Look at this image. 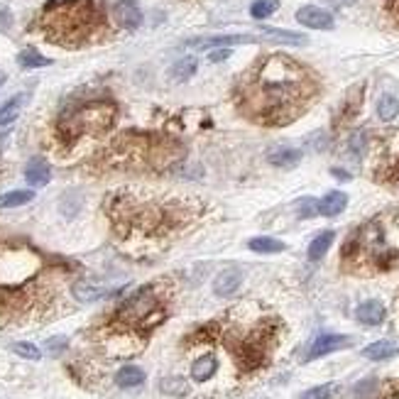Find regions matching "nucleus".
<instances>
[{
	"label": "nucleus",
	"instance_id": "1",
	"mask_svg": "<svg viewBox=\"0 0 399 399\" xmlns=\"http://www.w3.org/2000/svg\"><path fill=\"white\" fill-rule=\"evenodd\" d=\"M319 94L312 69L287 54L262 57L235 88L238 105L262 125H287L296 120Z\"/></svg>",
	"mask_w": 399,
	"mask_h": 399
},
{
	"label": "nucleus",
	"instance_id": "2",
	"mask_svg": "<svg viewBox=\"0 0 399 399\" xmlns=\"http://www.w3.org/2000/svg\"><path fill=\"white\" fill-rule=\"evenodd\" d=\"M394 235H399V211L373 218L343 245V262L358 272L389 270L399 260V240Z\"/></svg>",
	"mask_w": 399,
	"mask_h": 399
},
{
	"label": "nucleus",
	"instance_id": "3",
	"mask_svg": "<svg viewBox=\"0 0 399 399\" xmlns=\"http://www.w3.org/2000/svg\"><path fill=\"white\" fill-rule=\"evenodd\" d=\"M94 6L91 0H67L59 6L49 8L42 15V27L49 40L62 42V44H76L94 27Z\"/></svg>",
	"mask_w": 399,
	"mask_h": 399
},
{
	"label": "nucleus",
	"instance_id": "4",
	"mask_svg": "<svg viewBox=\"0 0 399 399\" xmlns=\"http://www.w3.org/2000/svg\"><path fill=\"white\" fill-rule=\"evenodd\" d=\"M115 120V105L108 101H94L81 108L69 110L59 123V135L64 142H76L81 135H101L113 125Z\"/></svg>",
	"mask_w": 399,
	"mask_h": 399
},
{
	"label": "nucleus",
	"instance_id": "5",
	"mask_svg": "<svg viewBox=\"0 0 399 399\" xmlns=\"http://www.w3.org/2000/svg\"><path fill=\"white\" fill-rule=\"evenodd\" d=\"M42 270V257L30 248L0 245V289H20Z\"/></svg>",
	"mask_w": 399,
	"mask_h": 399
},
{
	"label": "nucleus",
	"instance_id": "6",
	"mask_svg": "<svg viewBox=\"0 0 399 399\" xmlns=\"http://www.w3.org/2000/svg\"><path fill=\"white\" fill-rule=\"evenodd\" d=\"M157 312H160V301H157L155 289L142 287V289H137L135 294L128 296V299L120 304L118 321L125 323V326H147L150 316Z\"/></svg>",
	"mask_w": 399,
	"mask_h": 399
},
{
	"label": "nucleus",
	"instance_id": "7",
	"mask_svg": "<svg viewBox=\"0 0 399 399\" xmlns=\"http://www.w3.org/2000/svg\"><path fill=\"white\" fill-rule=\"evenodd\" d=\"M350 343H353V338H348V336L323 333V336H319L316 341L312 343V348H309V353H306V360L323 358V355H328V353H336V350H341V348H348Z\"/></svg>",
	"mask_w": 399,
	"mask_h": 399
},
{
	"label": "nucleus",
	"instance_id": "8",
	"mask_svg": "<svg viewBox=\"0 0 399 399\" xmlns=\"http://www.w3.org/2000/svg\"><path fill=\"white\" fill-rule=\"evenodd\" d=\"M255 37L250 35H216V37H196L189 40V49H216V47H233V44H250Z\"/></svg>",
	"mask_w": 399,
	"mask_h": 399
},
{
	"label": "nucleus",
	"instance_id": "9",
	"mask_svg": "<svg viewBox=\"0 0 399 399\" xmlns=\"http://www.w3.org/2000/svg\"><path fill=\"white\" fill-rule=\"evenodd\" d=\"M113 20L123 30H137L142 25V10L133 0H118L113 6Z\"/></svg>",
	"mask_w": 399,
	"mask_h": 399
},
{
	"label": "nucleus",
	"instance_id": "10",
	"mask_svg": "<svg viewBox=\"0 0 399 399\" xmlns=\"http://www.w3.org/2000/svg\"><path fill=\"white\" fill-rule=\"evenodd\" d=\"M296 20L299 25L304 27H312V30H331L333 27V15L326 12L323 8H316V6H306L296 12Z\"/></svg>",
	"mask_w": 399,
	"mask_h": 399
},
{
	"label": "nucleus",
	"instance_id": "11",
	"mask_svg": "<svg viewBox=\"0 0 399 399\" xmlns=\"http://www.w3.org/2000/svg\"><path fill=\"white\" fill-rule=\"evenodd\" d=\"M105 346H108L110 355H135V353L140 350L142 343L135 341L130 331H113L108 336V343H105Z\"/></svg>",
	"mask_w": 399,
	"mask_h": 399
},
{
	"label": "nucleus",
	"instance_id": "12",
	"mask_svg": "<svg viewBox=\"0 0 399 399\" xmlns=\"http://www.w3.org/2000/svg\"><path fill=\"white\" fill-rule=\"evenodd\" d=\"M377 179L387 184H399V150H382L377 162Z\"/></svg>",
	"mask_w": 399,
	"mask_h": 399
},
{
	"label": "nucleus",
	"instance_id": "13",
	"mask_svg": "<svg viewBox=\"0 0 399 399\" xmlns=\"http://www.w3.org/2000/svg\"><path fill=\"white\" fill-rule=\"evenodd\" d=\"M240 285H243V272L235 270V267H228V270H223L216 277V282H213V291H216L218 296H230V294L238 291Z\"/></svg>",
	"mask_w": 399,
	"mask_h": 399
},
{
	"label": "nucleus",
	"instance_id": "14",
	"mask_svg": "<svg viewBox=\"0 0 399 399\" xmlns=\"http://www.w3.org/2000/svg\"><path fill=\"white\" fill-rule=\"evenodd\" d=\"M25 179L30 187H44V184L52 179V169H49V164L44 160L35 157V160H30V164H27Z\"/></svg>",
	"mask_w": 399,
	"mask_h": 399
},
{
	"label": "nucleus",
	"instance_id": "15",
	"mask_svg": "<svg viewBox=\"0 0 399 399\" xmlns=\"http://www.w3.org/2000/svg\"><path fill=\"white\" fill-rule=\"evenodd\" d=\"M384 306L380 304V301H365V304L358 306V312H355V319H358L360 323H365V326H380V323L384 321Z\"/></svg>",
	"mask_w": 399,
	"mask_h": 399
},
{
	"label": "nucleus",
	"instance_id": "16",
	"mask_svg": "<svg viewBox=\"0 0 399 399\" xmlns=\"http://www.w3.org/2000/svg\"><path fill=\"white\" fill-rule=\"evenodd\" d=\"M105 287H101L99 282H94V280H78L76 285L71 287V294L76 296L78 301H99L101 296H105Z\"/></svg>",
	"mask_w": 399,
	"mask_h": 399
},
{
	"label": "nucleus",
	"instance_id": "17",
	"mask_svg": "<svg viewBox=\"0 0 399 399\" xmlns=\"http://www.w3.org/2000/svg\"><path fill=\"white\" fill-rule=\"evenodd\" d=\"M348 206V196L343 192H328L326 196L319 201V213L321 216H338V213H343V208Z\"/></svg>",
	"mask_w": 399,
	"mask_h": 399
},
{
	"label": "nucleus",
	"instance_id": "18",
	"mask_svg": "<svg viewBox=\"0 0 399 399\" xmlns=\"http://www.w3.org/2000/svg\"><path fill=\"white\" fill-rule=\"evenodd\" d=\"M216 370H218L216 355L206 353V355H201V358L192 365V377L196 380V382H206V380H211L213 375H216Z\"/></svg>",
	"mask_w": 399,
	"mask_h": 399
},
{
	"label": "nucleus",
	"instance_id": "19",
	"mask_svg": "<svg viewBox=\"0 0 399 399\" xmlns=\"http://www.w3.org/2000/svg\"><path fill=\"white\" fill-rule=\"evenodd\" d=\"M267 162L280 169H291L301 162V152L299 150H289V147H280V150H272L267 155Z\"/></svg>",
	"mask_w": 399,
	"mask_h": 399
},
{
	"label": "nucleus",
	"instance_id": "20",
	"mask_svg": "<svg viewBox=\"0 0 399 399\" xmlns=\"http://www.w3.org/2000/svg\"><path fill=\"white\" fill-rule=\"evenodd\" d=\"M145 382V373L135 365H125L115 373V384L123 389H130V387H140Z\"/></svg>",
	"mask_w": 399,
	"mask_h": 399
},
{
	"label": "nucleus",
	"instance_id": "21",
	"mask_svg": "<svg viewBox=\"0 0 399 399\" xmlns=\"http://www.w3.org/2000/svg\"><path fill=\"white\" fill-rule=\"evenodd\" d=\"M360 103H363V86L353 88L350 94H348L346 103H343V108H341V115L336 118V125L348 123V120H350L353 115H355V113L360 110Z\"/></svg>",
	"mask_w": 399,
	"mask_h": 399
},
{
	"label": "nucleus",
	"instance_id": "22",
	"mask_svg": "<svg viewBox=\"0 0 399 399\" xmlns=\"http://www.w3.org/2000/svg\"><path fill=\"white\" fill-rule=\"evenodd\" d=\"M397 353H399V343L377 341V343H373V346L365 348L363 355L368 360H387V358H392V355H397Z\"/></svg>",
	"mask_w": 399,
	"mask_h": 399
},
{
	"label": "nucleus",
	"instance_id": "23",
	"mask_svg": "<svg viewBox=\"0 0 399 399\" xmlns=\"http://www.w3.org/2000/svg\"><path fill=\"white\" fill-rule=\"evenodd\" d=\"M368 147H370V133L368 130H355L350 135V140H348V155L353 160H363Z\"/></svg>",
	"mask_w": 399,
	"mask_h": 399
},
{
	"label": "nucleus",
	"instance_id": "24",
	"mask_svg": "<svg viewBox=\"0 0 399 399\" xmlns=\"http://www.w3.org/2000/svg\"><path fill=\"white\" fill-rule=\"evenodd\" d=\"M333 238H336V233H333V230H323V233H319L316 238L312 240V245H309V260L319 262V260L328 253V248L333 245Z\"/></svg>",
	"mask_w": 399,
	"mask_h": 399
},
{
	"label": "nucleus",
	"instance_id": "25",
	"mask_svg": "<svg viewBox=\"0 0 399 399\" xmlns=\"http://www.w3.org/2000/svg\"><path fill=\"white\" fill-rule=\"evenodd\" d=\"M196 74V59L194 57H187V59H179L174 67L169 69V78L174 83H184Z\"/></svg>",
	"mask_w": 399,
	"mask_h": 399
},
{
	"label": "nucleus",
	"instance_id": "26",
	"mask_svg": "<svg viewBox=\"0 0 399 399\" xmlns=\"http://www.w3.org/2000/svg\"><path fill=\"white\" fill-rule=\"evenodd\" d=\"M160 389L169 397H187L189 394V382L184 377H164L160 382Z\"/></svg>",
	"mask_w": 399,
	"mask_h": 399
},
{
	"label": "nucleus",
	"instance_id": "27",
	"mask_svg": "<svg viewBox=\"0 0 399 399\" xmlns=\"http://www.w3.org/2000/svg\"><path fill=\"white\" fill-rule=\"evenodd\" d=\"M248 248L255 250V253L272 255V253H282V250H285V243H282V240H275V238H253L248 243Z\"/></svg>",
	"mask_w": 399,
	"mask_h": 399
},
{
	"label": "nucleus",
	"instance_id": "28",
	"mask_svg": "<svg viewBox=\"0 0 399 399\" xmlns=\"http://www.w3.org/2000/svg\"><path fill=\"white\" fill-rule=\"evenodd\" d=\"M32 198H35V194L32 192H8L0 196V208H17V206H25V203H30Z\"/></svg>",
	"mask_w": 399,
	"mask_h": 399
},
{
	"label": "nucleus",
	"instance_id": "29",
	"mask_svg": "<svg viewBox=\"0 0 399 399\" xmlns=\"http://www.w3.org/2000/svg\"><path fill=\"white\" fill-rule=\"evenodd\" d=\"M17 64H20L22 69H40V67H49V59L42 57L40 52H35V49H25V52L17 54Z\"/></svg>",
	"mask_w": 399,
	"mask_h": 399
},
{
	"label": "nucleus",
	"instance_id": "30",
	"mask_svg": "<svg viewBox=\"0 0 399 399\" xmlns=\"http://www.w3.org/2000/svg\"><path fill=\"white\" fill-rule=\"evenodd\" d=\"M377 115H380V120H384V123L394 120L399 115V101L394 99V96H382L377 103Z\"/></svg>",
	"mask_w": 399,
	"mask_h": 399
},
{
	"label": "nucleus",
	"instance_id": "31",
	"mask_svg": "<svg viewBox=\"0 0 399 399\" xmlns=\"http://www.w3.org/2000/svg\"><path fill=\"white\" fill-rule=\"evenodd\" d=\"M262 37L272 42H285V44H306L304 35H294V32H285V30H262Z\"/></svg>",
	"mask_w": 399,
	"mask_h": 399
},
{
	"label": "nucleus",
	"instance_id": "32",
	"mask_svg": "<svg viewBox=\"0 0 399 399\" xmlns=\"http://www.w3.org/2000/svg\"><path fill=\"white\" fill-rule=\"evenodd\" d=\"M20 108H22V96H15L12 101H8V103L0 108V125L15 123L17 115H20Z\"/></svg>",
	"mask_w": 399,
	"mask_h": 399
},
{
	"label": "nucleus",
	"instance_id": "33",
	"mask_svg": "<svg viewBox=\"0 0 399 399\" xmlns=\"http://www.w3.org/2000/svg\"><path fill=\"white\" fill-rule=\"evenodd\" d=\"M277 8H280L277 0H255L253 6H250V15H253L255 20H264V17H270Z\"/></svg>",
	"mask_w": 399,
	"mask_h": 399
},
{
	"label": "nucleus",
	"instance_id": "34",
	"mask_svg": "<svg viewBox=\"0 0 399 399\" xmlns=\"http://www.w3.org/2000/svg\"><path fill=\"white\" fill-rule=\"evenodd\" d=\"M333 392H336V384H319L314 389H306L299 399H331Z\"/></svg>",
	"mask_w": 399,
	"mask_h": 399
},
{
	"label": "nucleus",
	"instance_id": "35",
	"mask_svg": "<svg viewBox=\"0 0 399 399\" xmlns=\"http://www.w3.org/2000/svg\"><path fill=\"white\" fill-rule=\"evenodd\" d=\"M12 353H17L20 358H27V360H40L42 353L37 346H32V343H12Z\"/></svg>",
	"mask_w": 399,
	"mask_h": 399
},
{
	"label": "nucleus",
	"instance_id": "36",
	"mask_svg": "<svg viewBox=\"0 0 399 399\" xmlns=\"http://www.w3.org/2000/svg\"><path fill=\"white\" fill-rule=\"evenodd\" d=\"M69 346V341L64 336H57V338H49L47 343H44V348H47V353H52V355H59V353H64Z\"/></svg>",
	"mask_w": 399,
	"mask_h": 399
},
{
	"label": "nucleus",
	"instance_id": "37",
	"mask_svg": "<svg viewBox=\"0 0 399 399\" xmlns=\"http://www.w3.org/2000/svg\"><path fill=\"white\" fill-rule=\"evenodd\" d=\"M299 216L301 218H312V216H316L319 213V201H314V198H306V201H301L299 203Z\"/></svg>",
	"mask_w": 399,
	"mask_h": 399
},
{
	"label": "nucleus",
	"instance_id": "38",
	"mask_svg": "<svg viewBox=\"0 0 399 399\" xmlns=\"http://www.w3.org/2000/svg\"><path fill=\"white\" fill-rule=\"evenodd\" d=\"M375 389V380H365V382H360L358 387H355V399H368L370 394H373Z\"/></svg>",
	"mask_w": 399,
	"mask_h": 399
},
{
	"label": "nucleus",
	"instance_id": "39",
	"mask_svg": "<svg viewBox=\"0 0 399 399\" xmlns=\"http://www.w3.org/2000/svg\"><path fill=\"white\" fill-rule=\"evenodd\" d=\"M384 10L392 17L394 25H399V0H384Z\"/></svg>",
	"mask_w": 399,
	"mask_h": 399
},
{
	"label": "nucleus",
	"instance_id": "40",
	"mask_svg": "<svg viewBox=\"0 0 399 399\" xmlns=\"http://www.w3.org/2000/svg\"><path fill=\"white\" fill-rule=\"evenodd\" d=\"M228 57H230V49L228 47H226V49H216V52L208 54V62H213V64H216V62H226Z\"/></svg>",
	"mask_w": 399,
	"mask_h": 399
},
{
	"label": "nucleus",
	"instance_id": "41",
	"mask_svg": "<svg viewBox=\"0 0 399 399\" xmlns=\"http://www.w3.org/2000/svg\"><path fill=\"white\" fill-rule=\"evenodd\" d=\"M10 25H12V15L6 10V8H0V32L8 30Z\"/></svg>",
	"mask_w": 399,
	"mask_h": 399
},
{
	"label": "nucleus",
	"instance_id": "42",
	"mask_svg": "<svg viewBox=\"0 0 399 399\" xmlns=\"http://www.w3.org/2000/svg\"><path fill=\"white\" fill-rule=\"evenodd\" d=\"M331 6H338V8H346V6H353L355 0H328Z\"/></svg>",
	"mask_w": 399,
	"mask_h": 399
},
{
	"label": "nucleus",
	"instance_id": "43",
	"mask_svg": "<svg viewBox=\"0 0 399 399\" xmlns=\"http://www.w3.org/2000/svg\"><path fill=\"white\" fill-rule=\"evenodd\" d=\"M333 174H336L338 179H350V174H348V171H341V169H333Z\"/></svg>",
	"mask_w": 399,
	"mask_h": 399
},
{
	"label": "nucleus",
	"instance_id": "44",
	"mask_svg": "<svg viewBox=\"0 0 399 399\" xmlns=\"http://www.w3.org/2000/svg\"><path fill=\"white\" fill-rule=\"evenodd\" d=\"M384 399H399V389H397V392H392V394H387Z\"/></svg>",
	"mask_w": 399,
	"mask_h": 399
},
{
	"label": "nucleus",
	"instance_id": "45",
	"mask_svg": "<svg viewBox=\"0 0 399 399\" xmlns=\"http://www.w3.org/2000/svg\"><path fill=\"white\" fill-rule=\"evenodd\" d=\"M6 78H8V76H6V71H0V86L6 83Z\"/></svg>",
	"mask_w": 399,
	"mask_h": 399
}]
</instances>
